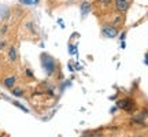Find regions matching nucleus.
Segmentation results:
<instances>
[{
  "mask_svg": "<svg viewBox=\"0 0 148 137\" xmlns=\"http://www.w3.org/2000/svg\"><path fill=\"white\" fill-rule=\"evenodd\" d=\"M41 60H43V67L47 71V74L48 75L54 74V71H55V68H56V63L54 60V58H51L49 55L44 54V55H41Z\"/></svg>",
  "mask_w": 148,
  "mask_h": 137,
  "instance_id": "1",
  "label": "nucleus"
},
{
  "mask_svg": "<svg viewBox=\"0 0 148 137\" xmlns=\"http://www.w3.org/2000/svg\"><path fill=\"white\" fill-rule=\"evenodd\" d=\"M102 33H103V36L107 38H114L118 36V29L115 26H104V28L102 29Z\"/></svg>",
  "mask_w": 148,
  "mask_h": 137,
  "instance_id": "2",
  "label": "nucleus"
},
{
  "mask_svg": "<svg viewBox=\"0 0 148 137\" xmlns=\"http://www.w3.org/2000/svg\"><path fill=\"white\" fill-rule=\"evenodd\" d=\"M117 107L123 108V110H126V111H130V110L133 108V101H132V100H121V101L117 103Z\"/></svg>",
  "mask_w": 148,
  "mask_h": 137,
  "instance_id": "3",
  "label": "nucleus"
},
{
  "mask_svg": "<svg viewBox=\"0 0 148 137\" xmlns=\"http://www.w3.org/2000/svg\"><path fill=\"white\" fill-rule=\"evenodd\" d=\"M115 7H117V10H119L121 13H125V11L129 8V3L125 1V0H117V1H115Z\"/></svg>",
  "mask_w": 148,
  "mask_h": 137,
  "instance_id": "4",
  "label": "nucleus"
},
{
  "mask_svg": "<svg viewBox=\"0 0 148 137\" xmlns=\"http://www.w3.org/2000/svg\"><path fill=\"white\" fill-rule=\"evenodd\" d=\"M91 8H92L91 3L84 1V3L81 4V17H82V18H84V17H86V15H88V13L91 11Z\"/></svg>",
  "mask_w": 148,
  "mask_h": 137,
  "instance_id": "5",
  "label": "nucleus"
},
{
  "mask_svg": "<svg viewBox=\"0 0 148 137\" xmlns=\"http://www.w3.org/2000/svg\"><path fill=\"white\" fill-rule=\"evenodd\" d=\"M15 81H17V78H15V77H8V78L4 80V87L12 88L14 85H15Z\"/></svg>",
  "mask_w": 148,
  "mask_h": 137,
  "instance_id": "6",
  "label": "nucleus"
},
{
  "mask_svg": "<svg viewBox=\"0 0 148 137\" xmlns=\"http://www.w3.org/2000/svg\"><path fill=\"white\" fill-rule=\"evenodd\" d=\"M8 56H10V60H11V62H15V60H17V50H15V47H10Z\"/></svg>",
  "mask_w": 148,
  "mask_h": 137,
  "instance_id": "7",
  "label": "nucleus"
},
{
  "mask_svg": "<svg viewBox=\"0 0 148 137\" xmlns=\"http://www.w3.org/2000/svg\"><path fill=\"white\" fill-rule=\"evenodd\" d=\"M12 95H14V96H22V95H24V91H22V89H21V88H12Z\"/></svg>",
  "mask_w": 148,
  "mask_h": 137,
  "instance_id": "8",
  "label": "nucleus"
},
{
  "mask_svg": "<svg viewBox=\"0 0 148 137\" xmlns=\"http://www.w3.org/2000/svg\"><path fill=\"white\" fill-rule=\"evenodd\" d=\"M14 106H17L18 108H21V110H22V111H25V112H29V110H28V108H25V107L22 106L21 103H18V101H14Z\"/></svg>",
  "mask_w": 148,
  "mask_h": 137,
  "instance_id": "9",
  "label": "nucleus"
},
{
  "mask_svg": "<svg viewBox=\"0 0 148 137\" xmlns=\"http://www.w3.org/2000/svg\"><path fill=\"white\" fill-rule=\"evenodd\" d=\"M19 1H21L22 4H28V6H29V4H32V3H33V0H19Z\"/></svg>",
  "mask_w": 148,
  "mask_h": 137,
  "instance_id": "10",
  "label": "nucleus"
},
{
  "mask_svg": "<svg viewBox=\"0 0 148 137\" xmlns=\"http://www.w3.org/2000/svg\"><path fill=\"white\" fill-rule=\"evenodd\" d=\"M7 29H8V28H7V25H4L3 28H1V30H0V33H1V34H6V33H7Z\"/></svg>",
  "mask_w": 148,
  "mask_h": 137,
  "instance_id": "11",
  "label": "nucleus"
},
{
  "mask_svg": "<svg viewBox=\"0 0 148 137\" xmlns=\"http://www.w3.org/2000/svg\"><path fill=\"white\" fill-rule=\"evenodd\" d=\"M110 1L111 0H100V3H102L103 6H108V4H110Z\"/></svg>",
  "mask_w": 148,
  "mask_h": 137,
  "instance_id": "12",
  "label": "nucleus"
},
{
  "mask_svg": "<svg viewBox=\"0 0 148 137\" xmlns=\"http://www.w3.org/2000/svg\"><path fill=\"white\" fill-rule=\"evenodd\" d=\"M70 54H77V48L75 47H70Z\"/></svg>",
  "mask_w": 148,
  "mask_h": 137,
  "instance_id": "13",
  "label": "nucleus"
},
{
  "mask_svg": "<svg viewBox=\"0 0 148 137\" xmlns=\"http://www.w3.org/2000/svg\"><path fill=\"white\" fill-rule=\"evenodd\" d=\"M26 75H28V77H33V73H32V70H26Z\"/></svg>",
  "mask_w": 148,
  "mask_h": 137,
  "instance_id": "14",
  "label": "nucleus"
},
{
  "mask_svg": "<svg viewBox=\"0 0 148 137\" xmlns=\"http://www.w3.org/2000/svg\"><path fill=\"white\" fill-rule=\"evenodd\" d=\"M4 47H6V41H1V43H0V50H3Z\"/></svg>",
  "mask_w": 148,
  "mask_h": 137,
  "instance_id": "15",
  "label": "nucleus"
},
{
  "mask_svg": "<svg viewBox=\"0 0 148 137\" xmlns=\"http://www.w3.org/2000/svg\"><path fill=\"white\" fill-rule=\"evenodd\" d=\"M121 22V18H115V22H114V25H117V24H119Z\"/></svg>",
  "mask_w": 148,
  "mask_h": 137,
  "instance_id": "16",
  "label": "nucleus"
},
{
  "mask_svg": "<svg viewBox=\"0 0 148 137\" xmlns=\"http://www.w3.org/2000/svg\"><path fill=\"white\" fill-rule=\"evenodd\" d=\"M125 36H126L125 33H122V34H121V41H125Z\"/></svg>",
  "mask_w": 148,
  "mask_h": 137,
  "instance_id": "17",
  "label": "nucleus"
},
{
  "mask_svg": "<svg viewBox=\"0 0 148 137\" xmlns=\"http://www.w3.org/2000/svg\"><path fill=\"white\" fill-rule=\"evenodd\" d=\"M145 63H147V64H148V54H147V55H145Z\"/></svg>",
  "mask_w": 148,
  "mask_h": 137,
  "instance_id": "18",
  "label": "nucleus"
},
{
  "mask_svg": "<svg viewBox=\"0 0 148 137\" xmlns=\"http://www.w3.org/2000/svg\"><path fill=\"white\" fill-rule=\"evenodd\" d=\"M33 3H38V0H33Z\"/></svg>",
  "mask_w": 148,
  "mask_h": 137,
  "instance_id": "19",
  "label": "nucleus"
},
{
  "mask_svg": "<svg viewBox=\"0 0 148 137\" xmlns=\"http://www.w3.org/2000/svg\"><path fill=\"white\" fill-rule=\"evenodd\" d=\"M125 1H128V0H125Z\"/></svg>",
  "mask_w": 148,
  "mask_h": 137,
  "instance_id": "20",
  "label": "nucleus"
},
{
  "mask_svg": "<svg viewBox=\"0 0 148 137\" xmlns=\"http://www.w3.org/2000/svg\"><path fill=\"white\" fill-rule=\"evenodd\" d=\"M0 137H1V136H0Z\"/></svg>",
  "mask_w": 148,
  "mask_h": 137,
  "instance_id": "21",
  "label": "nucleus"
}]
</instances>
